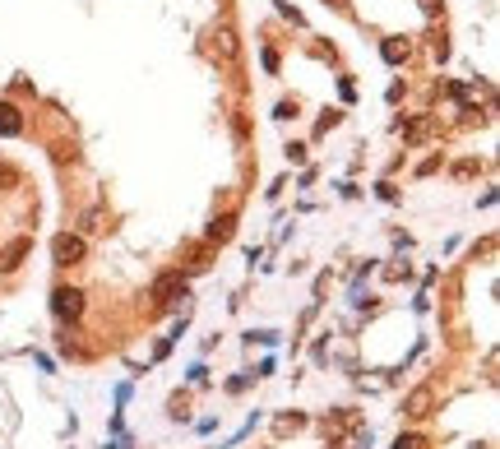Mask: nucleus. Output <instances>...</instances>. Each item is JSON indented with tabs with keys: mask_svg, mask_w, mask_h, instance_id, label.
Wrapping results in <instances>:
<instances>
[{
	"mask_svg": "<svg viewBox=\"0 0 500 449\" xmlns=\"http://www.w3.org/2000/svg\"><path fill=\"white\" fill-rule=\"evenodd\" d=\"M0 130H19V116H14V107H0Z\"/></svg>",
	"mask_w": 500,
	"mask_h": 449,
	"instance_id": "1",
	"label": "nucleus"
}]
</instances>
